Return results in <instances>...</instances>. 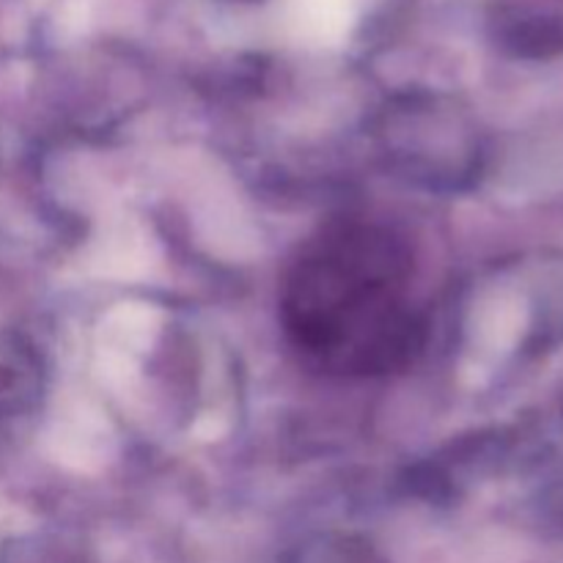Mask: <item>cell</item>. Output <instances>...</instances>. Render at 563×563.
I'll list each match as a JSON object with an SVG mask.
<instances>
[{"label": "cell", "mask_w": 563, "mask_h": 563, "mask_svg": "<svg viewBox=\"0 0 563 563\" xmlns=\"http://www.w3.org/2000/svg\"><path fill=\"white\" fill-rule=\"evenodd\" d=\"M416 253L390 225L339 218L313 231L280 284L291 344L328 374L385 377L416 361L427 341Z\"/></svg>", "instance_id": "6da1fadb"}]
</instances>
